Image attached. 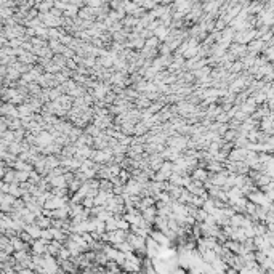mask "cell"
I'll return each instance as SVG.
<instances>
[{
    "label": "cell",
    "instance_id": "1",
    "mask_svg": "<svg viewBox=\"0 0 274 274\" xmlns=\"http://www.w3.org/2000/svg\"><path fill=\"white\" fill-rule=\"evenodd\" d=\"M27 231H29V234H32L34 237L35 236H40V234H42V232H40V229H37V228H34V226H29V228H26Z\"/></svg>",
    "mask_w": 274,
    "mask_h": 274
}]
</instances>
